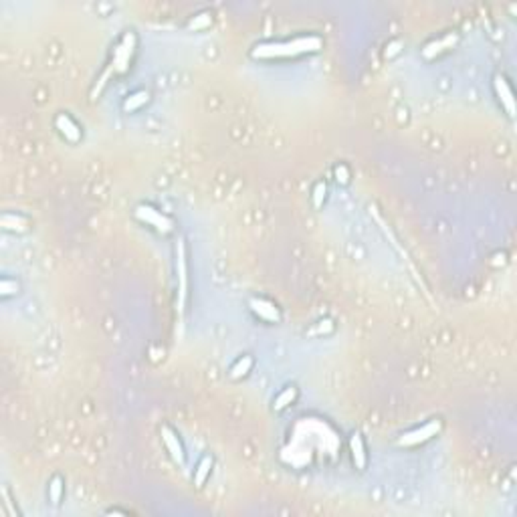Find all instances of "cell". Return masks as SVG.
Wrapping results in <instances>:
<instances>
[{
    "instance_id": "1",
    "label": "cell",
    "mask_w": 517,
    "mask_h": 517,
    "mask_svg": "<svg viewBox=\"0 0 517 517\" xmlns=\"http://www.w3.org/2000/svg\"><path fill=\"white\" fill-rule=\"evenodd\" d=\"M138 51H140V37L133 29H126L122 32L113 45L110 47V53H107V59L103 63V69L101 73L97 75L96 83L91 87V101L99 99V96L105 91V87L110 83H117L124 77H128L129 73L133 71V65H136V59H138Z\"/></svg>"
},
{
    "instance_id": "2",
    "label": "cell",
    "mask_w": 517,
    "mask_h": 517,
    "mask_svg": "<svg viewBox=\"0 0 517 517\" xmlns=\"http://www.w3.org/2000/svg\"><path fill=\"white\" fill-rule=\"evenodd\" d=\"M323 47H325V41L322 34L306 32V34H295L289 39L255 43L249 51V57L253 61H293L301 57L320 55Z\"/></svg>"
},
{
    "instance_id": "3",
    "label": "cell",
    "mask_w": 517,
    "mask_h": 517,
    "mask_svg": "<svg viewBox=\"0 0 517 517\" xmlns=\"http://www.w3.org/2000/svg\"><path fill=\"white\" fill-rule=\"evenodd\" d=\"M445 426H447V422H445L443 417H431V419H426L424 422L417 424V426L400 433L394 438V447H398V449H419V447H424L431 440H435V438L443 435Z\"/></svg>"
},
{
    "instance_id": "4",
    "label": "cell",
    "mask_w": 517,
    "mask_h": 517,
    "mask_svg": "<svg viewBox=\"0 0 517 517\" xmlns=\"http://www.w3.org/2000/svg\"><path fill=\"white\" fill-rule=\"evenodd\" d=\"M131 216H133L140 225L145 226L148 230H152V233H156V235H160V237H170V235L176 233V221H174L170 214L162 212L158 207L150 204V202H140V204H136L133 210H131Z\"/></svg>"
},
{
    "instance_id": "5",
    "label": "cell",
    "mask_w": 517,
    "mask_h": 517,
    "mask_svg": "<svg viewBox=\"0 0 517 517\" xmlns=\"http://www.w3.org/2000/svg\"><path fill=\"white\" fill-rule=\"evenodd\" d=\"M463 37L457 29H449V31H443L431 37L422 47H420V59L426 61V63H433V61H438L447 55L454 53L459 45H461Z\"/></svg>"
},
{
    "instance_id": "6",
    "label": "cell",
    "mask_w": 517,
    "mask_h": 517,
    "mask_svg": "<svg viewBox=\"0 0 517 517\" xmlns=\"http://www.w3.org/2000/svg\"><path fill=\"white\" fill-rule=\"evenodd\" d=\"M491 91L495 97V103L501 110V113L507 119H516V96H513V87H511V79L505 73H493L491 77Z\"/></svg>"
},
{
    "instance_id": "7",
    "label": "cell",
    "mask_w": 517,
    "mask_h": 517,
    "mask_svg": "<svg viewBox=\"0 0 517 517\" xmlns=\"http://www.w3.org/2000/svg\"><path fill=\"white\" fill-rule=\"evenodd\" d=\"M160 440L162 447L166 454L170 457V461L176 465V467H186V461H188V452L184 447V440L174 426H170L168 422H164L160 426Z\"/></svg>"
},
{
    "instance_id": "8",
    "label": "cell",
    "mask_w": 517,
    "mask_h": 517,
    "mask_svg": "<svg viewBox=\"0 0 517 517\" xmlns=\"http://www.w3.org/2000/svg\"><path fill=\"white\" fill-rule=\"evenodd\" d=\"M247 307L249 311L253 313V318L258 320L261 323H267V325H279L283 322V311L281 307L275 303L273 299L265 297V295H251L247 299Z\"/></svg>"
},
{
    "instance_id": "9",
    "label": "cell",
    "mask_w": 517,
    "mask_h": 517,
    "mask_svg": "<svg viewBox=\"0 0 517 517\" xmlns=\"http://www.w3.org/2000/svg\"><path fill=\"white\" fill-rule=\"evenodd\" d=\"M53 128L59 133V138L71 145L83 142V126L69 112H57L53 117Z\"/></svg>"
},
{
    "instance_id": "10",
    "label": "cell",
    "mask_w": 517,
    "mask_h": 517,
    "mask_svg": "<svg viewBox=\"0 0 517 517\" xmlns=\"http://www.w3.org/2000/svg\"><path fill=\"white\" fill-rule=\"evenodd\" d=\"M348 454H350V461H352V467L360 473H364L368 465H370V452H368V445H366V438L360 431H354L352 435L348 436Z\"/></svg>"
},
{
    "instance_id": "11",
    "label": "cell",
    "mask_w": 517,
    "mask_h": 517,
    "mask_svg": "<svg viewBox=\"0 0 517 517\" xmlns=\"http://www.w3.org/2000/svg\"><path fill=\"white\" fill-rule=\"evenodd\" d=\"M34 226V221H32L29 214L25 212H18V210H4L2 216H0V228L8 235H29Z\"/></svg>"
},
{
    "instance_id": "12",
    "label": "cell",
    "mask_w": 517,
    "mask_h": 517,
    "mask_svg": "<svg viewBox=\"0 0 517 517\" xmlns=\"http://www.w3.org/2000/svg\"><path fill=\"white\" fill-rule=\"evenodd\" d=\"M299 396H301V390H299V386L295 382H289V384H285L283 388H279V392L275 394L273 400H271V412L281 414V412L289 410L291 406L297 404Z\"/></svg>"
},
{
    "instance_id": "13",
    "label": "cell",
    "mask_w": 517,
    "mask_h": 517,
    "mask_svg": "<svg viewBox=\"0 0 517 517\" xmlns=\"http://www.w3.org/2000/svg\"><path fill=\"white\" fill-rule=\"evenodd\" d=\"M255 364H257V360H255V355L253 354H241L230 366H228V370H226V376H228V380L230 382H242V380H247L253 370H255Z\"/></svg>"
},
{
    "instance_id": "14",
    "label": "cell",
    "mask_w": 517,
    "mask_h": 517,
    "mask_svg": "<svg viewBox=\"0 0 517 517\" xmlns=\"http://www.w3.org/2000/svg\"><path fill=\"white\" fill-rule=\"evenodd\" d=\"M152 103V91L150 89H133L129 91L128 96L122 99V112L124 113H140L142 110H145L148 105Z\"/></svg>"
},
{
    "instance_id": "15",
    "label": "cell",
    "mask_w": 517,
    "mask_h": 517,
    "mask_svg": "<svg viewBox=\"0 0 517 517\" xmlns=\"http://www.w3.org/2000/svg\"><path fill=\"white\" fill-rule=\"evenodd\" d=\"M214 22H216V13L212 8H202L186 18L184 29L190 32H207L214 27Z\"/></svg>"
},
{
    "instance_id": "16",
    "label": "cell",
    "mask_w": 517,
    "mask_h": 517,
    "mask_svg": "<svg viewBox=\"0 0 517 517\" xmlns=\"http://www.w3.org/2000/svg\"><path fill=\"white\" fill-rule=\"evenodd\" d=\"M65 495H67V481L61 473H55L51 475V479L47 481V503L51 507L59 509L63 505Z\"/></svg>"
},
{
    "instance_id": "17",
    "label": "cell",
    "mask_w": 517,
    "mask_h": 517,
    "mask_svg": "<svg viewBox=\"0 0 517 517\" xmlns=\"http://www.w3.org/2000/svg\"><path fill=\"white\" fill-rule=\"evenodd\" d=\"M212 471H214V454H212V452H204V454L198 459V463H196V467H194L192 471L194 487H196V489H204V485L209 483Z\"/></svg>"
},
{
    "instance_id": "18",
    "label": "cell",
    "mask_w": 517,
    "mask_h": 517,
    "mask_svg": "<svg viewBox=\"0 0 517 517\" xmlns=\"http://www.w3.org/2000/svg\"><path fill=\"white\" fill-rule=\"evenodd\" d=\"M336 332V322L332 318H322L318 322H313L306 329L307 338H327Z\"/></svg>"
},
{
    "instance_id": "19",
    "label": "cell",
    "mask_w": 517,
    "mask_h": 517,
    "mask_svg": "<svg viewBox=\"0 0 517 517\" xmlns=\"http://www.w3.org/2000/svg\"><path fill=\"white\" fill-rule=\"evenodd\" d=\"M332 178H334V182L338 186H341V188L350 186L352 184V178H354L350 164L348 162H336L334 168H332Z\"/></svg>"
},
{
    "instance_id": "20",
    "label": "cell",
    "mask_w": 517,
    "mask_h": 517,
    "mask_svg": "<svg viewBox=\"0 0 517 517\" xmlns=\"http://www.w3.org/2000/svg\"><path fill=\"white\" fill-rule=\"evenodd\" d=\"M20 281L15 279V277H2L0 279V299L2 301H8V299H13V297H18L20 295Z\"/></svg>"
},
{
    "instance_id": "21",
    "label": "cell",
    "mask_w": 517,
    "mask_h": 517,
    "mask_svg": "<svg viewBox=\"0 0 517 517\" xmlns=\"http://www.w3.org/2000/svg\"><path fill=\"white\" fill-rule=\"evenodd\" d=\"M327 184H325V180H318L315 184H313V188H311V194H309V200H311V207L315 210H320L325 204V200H327Z\"/></svg>"
},
{
    "instance_id": "22",
    "label": "cell",
    "mask_w": 517,
    "mask_h": 517,
    "mask_svg": "<svg viewBox=\"0 0 517 517\" xmlns=\"http://www.w3.org/2000/svg\"><path fill=\"white\" fill-rule=\"evenodd\" d=\"M2 507L6 509V516H11V517H20L22 513H20V509H18V505H16L15 501H13V497H11V493H8V489H4L2 491Z\"/></svg>"
},
{
    "instance_id": "23",
    "label": "cell",
    "mask_w": 517,
    "mask_h": 517,
    "mask_svg": "<svg viewBox=\"0 0 517 517\" xmlns=\"http://www.w3.org/2000/svg\"><path fill=\"white\" fill-rule=\"evenodd\" d=\"M404 48V43L400 39H394V41H388V45L384 47V59H394V57H398L400 53H403Z\"/></svg>"
},
{
    "instance_id": "24",
    "label": "cell",
    "mask_w": 517,
    "mask_h": 517,
    "mask_svg": "<svg viewBox=\"0 0 517 517\" xmlns=\"http://www.w3.org/2000/svg\"><path fill=\"white\" fill-rule=\"evenodd\" d=\"M105 513H107V516H131V511H129V509H117V507L107 509Z\"/></svg>"
}]
</instances>
